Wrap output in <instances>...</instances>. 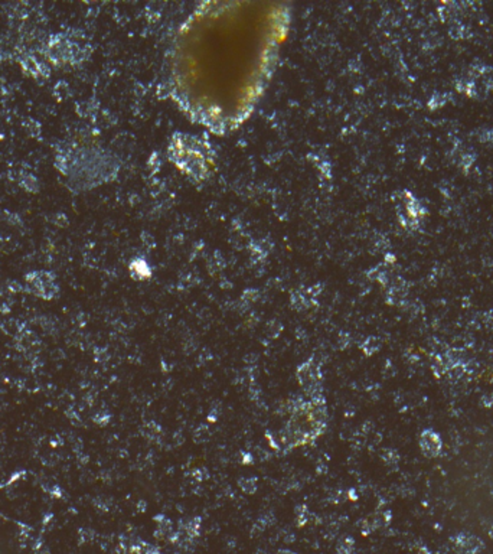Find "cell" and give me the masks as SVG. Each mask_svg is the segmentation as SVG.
<instances>
[{"mask_svg": "<svg viewBox=\"0 0 493 554\" xmlns=\"http://www.w3.org/2000/svg\"><path fill=\"white\" fill-rule=\"evenodd\" d=\"M284 26V12L258 5H221L195 15L175 46L178 98L211 128L234 126L263 91Z\"/></svg>", "mask_w": 493, "mask_h": 554, "instance_id": "obj_1", "label": "cell"}, {"mask_svg": "<svg viewBox=\"0 0 493 554\" xmlns=\"http://www.w3.org/2000/svg\"><path fill=\"white\" fill-rule=\"evenodd\" d=\"M326 408L324 398L314 397L311 401H301L293 405L291 419L284 430L283 442L288 448H297L311 443L324 432Z\"/></svg>", "mask_w": 493, "mask_h": 554, "instance_id": "obj_2", "label": "cell"}, {"mask_svg": "<svg viewBox=\"0 0 493 554\" xmlns=\"http://www.w3.org/2000/svg\"><path fill=\"white\" fill-rule=\"evenodd\" d=\"M297 378L300 384L304 387V390L307 394H311L313 398L314 397H321L319 392L320 391V371L314 365L313 359H309L307 362H304L303 365H300L297 369Z\"/></svg>", "mask_w": 493, "mask_h": 554, "instance_id": "obj_3", "label": "cell"}, {"mask_svg": "<svg viewBox=\"0 0 493 554\" xmlns=\"http://www.w3.org/2000/svg\"><path fill=\"white\" fill-rule=\"evenodd\" d=\"M21 65H22V69L31 77L34 78H46L49 77L51 71H49V67L38 61L36 58L32 57V55H25L21 59Z\"/></svg>", "mask_w": 493, "mask_h": 554, "instance_id": "obj_4", "label": "cell"}, {"mask_svg": "<svg viewBox=\"0 0 493 554\" xmlns=\"http://www.w3.org/2000/svg\"><path fill=\"white\" fill-rule=\"evenodd\" d=\"M154 521L157 522V530L154 531V537L157 540H166V538L171 540V537H172L173 532H175L172 528V522L166 518V517H161V515H157L154 518Z\"/></svg>", "mask_w": 493, "mask_h": 554, "instance_id": "obj_5", "label": "cell"}, {"mask_svg": "<svg viewBox=\"0 0 493 554\" xmlns=\"http://www.w3.org/2000/svg\"><path fill=\"white\" fill-rule=\"evenodd\" d=\"M240 486L244 492L247 494H254L257 489V479L255 478H244L240 481Z\"/></svg>", "mask_w": 493, "mask_h": 554, "instance_id": "obj_6", "label": "cell"}, {"mask_svg": "<svg viewBox=\"0 0 493 554\" xmlns=\"http://www.w3.org/2000/svg\"><path fill=\"white\" fill-rule=\"evenodd\" d=\"M354 550V540L352 538H344L338 545V553L339 554H352Z\"/></svg>", "mask_w": 493, "mask_h": 554, "instance_id": "obj_7", "label": "cell"}, {"mask_svg": "<svg viewBox=\"0 0 493 554\" xmlns=\"http://www.w3.org/2000/svg\"><path fill=\"white\" fill-rule=\"evenodd\" d=\"M22 186L26 188L28 191H31V192L38 191V182H36L35 176H31V175H23Z\"/></svg>", "mask_w": 493, "mask_h": 554, "instance_id": "obj_8", "label": "cell"}, {"mask_svg": "<svg viewBox=\"0 0 493 554\" xmlns=\"http://www.w3.org/2000/svg\"><path fill=\"white\" fill-rule=\"evenodd\" d=\"M309 522V511L306 507H300L297 511V525L303 527Z\"/></svg>", "mask_w": 493, "mask_h": 554, "instance_id": "obj_9", "label": "cell"}, {"mask_svg": "<svg viewBox=\"0 0 493 554\" xmlns=\"http://www.w3.org/2000/svg\"><path fill=\"white\" fill-rule=\"evenodd\" d=\"M277 554H296L294 551H291V550H287V548H284V550H278V553Z\"/></svg>", "mask_w": 493, "mask_h": 554, "instance_id": "obj_10", "label": "cell"}]
</instances>
